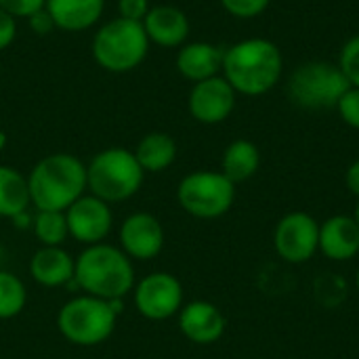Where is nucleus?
Masks as SVG:
<instances>
[{
    "label": "nucleus",
    "mask_w": 359,
    "mask_h": 359,
    "mask_svg": "<svg viewBox=\"0 0 359 359\" xmlns=\"http://www.w3.org/2000/svg\"><path fill=\"white\" fill-rule=\"evenodd\" d=\"M282 53L265 38H248L229 46L223 55L225 80L244 95H263L282 76Z\"/></svg>",
    "instance_id": "nucleus-1"
},
{
    "label": "nucleus",
    "mask_w": 359,
    "mask_h": 359,
    "mask_svg": "<svg viewBox=\"0 0 359 359\" xmlns=\"http://www.w3.org/2000/svg\"><path fill=\"white\" fill-rule=\"evenodd\" d=\"M74 282L90 297L122 301L135 286L133 261L120 248L103 242L86 246L76 259Z\"/></svg>",
    "instance_id": "nucleus-2"
},
{
    "label": "nucleus",
    "mask_w": 359,
    "mask_h": 359,
    "mask_svg": "<svg viewBox=\"0 0 359 359\" xmlns=\"http://www.w3.org/2000/svg\"><path fill=\"white\" fill-rule=\"evenodd\" d=\"M29 200L38 210L65 212L84 196L86 166L69 154H53L42 158L27 177Z\"/></svg>",
    "instance_id": "nucleus-3"
},
{
    "label": "nucleus",
    "mask_w": 359,
    "mask_h": 359,
    "mask_svg": "<svg viewBox=\"0 0 359 359\" xmlns=\"http://www.w3.org/2000/svg\"><path fill=\"white\" fill-rule=\"evenodd\" d=\"M120 311L122 301H105L90 294L76 297L61 307L57 328L72 345L95 347L114 334Z\"/></svg>",
    "instance_id": "nucleus-4"
},
{
    "label": "nucleus",
    "mask_w": 359,
    "mask_h": 359,
    "mask_svg": "<svg viewBox=\"0 0 359 359\" xmlns=\"http://www.w3.org/2000/svg\"><path fill=\"white\" fill-rule=\"evenodd\" d=\"M143 168L135 154L124 147H109L97 154L86 166V185L103 202H124L143 183Z\"/></svg>",
    "instance_id": "nucleus-5"
},
{
    "label": "nucleus",
    "mask_w": 359,
    "mask_h": 359,
    "mask_svg": "<svg viewBox=\"0 0 359 359\" xmlns=\"http://www.w3.org/2000/svg\"><path fill=\"white\" fill-rule=\"evenodd\" d=\"M149 38L145 34L143 21L114 19L105 23L95 40L93 55L97 63L107 72H128L135 69L147 55Z\"/></svg>",
    "instance_id": "nucleus-6"
},
{
    "label": "nucleus",
    "mask_w": 359,
    "mask_h": 359,
    "mask_svg": "<svg viewBox=\"0 0 359 359\" xmlns=\"http://www.w3.org/2000/svg\"><path fill=\"white\" fill-rule=\"evenodd\" d=\"M349 80L339 65L326 61H309L297 67L288 82L290 99L307 109L337 107L339 99L349 88Z\"/></svg>",
    "instance_id": "nucleus-7"
},
{
    "label": "nucleus",
    "mask_w": 359,
    "mask_h": 359,
    "mask_svg": "<svg viewBox=\"0 0 359 359\" xmlns=\"http://www.w3.org/2000/svg\"><path fill=\"white\" fill-rule=\"evenodd\" d=\"M177 200L191 217L217 219L231 208L236 200V183H231L223 172L198 170L179 183Z\"/></svg>",
    "instance_id": "nucleus-8"
},
{
    "label": "nucleus",
    "mask_w": 359,
    "mask_h": 359,
    "mask_svg": "<svg viewBox=\"0 0 359 359\" xmlns=\"http://www.w3.org/2000/svg\"><path fill=\"white\" fill-rule=\"evenodd\" d=\"M135 305L139 313L147 320H168L183 307V286L175 276L166 271H156L151 276H145L137 284Z\"/></svg>",
    "instance_id": "nucleus-9"
},
{
    "label": "nucleus",
    "mask_w": 359,
    "mask_h": 359,
    "mask_svg": "<svg viewBox=\"0 0 359 359\" xmlns=\"http://www.w3.org/2000/svg\"><path fill=\"white\" fill-rule=\"evenodd\" d=\"M273 246L284 261L305 263L320 248V223L307 212H290L278 223Z\"/></svg>",
    "instance_id": "nucleus-10"
},
{
    "label": "nucleus",
    "mask_w": 359,
    "mask_h": 359,
    "mask_svg": "<svg viewBox=\"0 0 359 359\" xmlns=\"http://www.w3.org/2000/svg\"><path fill=\"white\" fill-rule=\"evenodd\" d=\"M65 219H67L69 236L86 246L101 244L107 238L114 221L107 202L99 200L93 194L78 198L65 210Z\"/></svg>",
    "instance_id": "nucleus-11"
},
{
    "label": "nucleus",
    "mask_w": 359,
    "mask_h": 359,
    "mask_svg": "<svg viewBox=\"0 0 359 359\" xmlns=\"http://www.w3.org/2000/svg\"><path fill=\"white\" fill-rule=\"evenodd\" d=\"M236 105V90L233 86L219 76L208 80L196 82L189 95V111L198 122L204 124H219L229 118Z\"/></svg>",
    "instance_id": "nucleus-12"
},
{
    "label": "nucleus",
    "mask_w": 359,
    "mask_h": 359,
    "mask_svg": "<svg viewBox=\"0 0 359 359\" xmlns=\"http://www.w3.org/2000/svg\"><path fill=\"white\" fill-rule=\"evenodd\" d=\"M122 252L133 261H149L160 255L164 246V229L149 212L130 215L120 227Z\"/></svg>",
    "instance_id": "nucleus-13"
},
{
    "label": "nucleus",
    "mask_w": 359,
    "mask_h": 359,
    "mask_svg": "<svg viewBox=\"0 0 359 359\" xmlns=\"http://www.w3.org/2000/svg\"><path fill=\"white\" fill-rule=\"evenodd\" d=\"M179 328L196 345H212L225 332V318L221 309L208 301H194L181 307Z\"/></svg>",
    "instance_id": "nucleus-14"
},
{
    "label": "nucleus",
    "mask_w": 359,
    "mask_h": 359,
    "mask_svg": "<svg viewBox=\"0 0 359 359\" xmlns=\"http://www.w3.org/2000/svg\"><path fill=\"white\" fill-rule=\"evenodd\" d=\"M320 250L332 261H349L359 252V225L353 217H332L320 225Z\"/></svg>",
    "instance_id": "nucleus-15"
},
{
    "label": "nucleus",
    "mask_w": 359,
    "mask_h": 359,
    "mask_svg": "<svg viewBox=\"0 0 359 359\" xmlns=\"http://www.w3.org/2000/svg\"><path fill=\"white\" fill-rule=\"evenodd\" d=\"M76 261L61 246H42L29 261L32 278L46 288H57L74 280Z\"/></svg>",
    "instance_id": "nucleus-16"
},
{
    "label": "nucleus",
    "mask_w": 359,
    "mask_h": 359,
    "mask_svg": "<svg viewBox=\"0 0 359 359\" xmlns=\"http://www.w3.org/2000/svg\"><path fill=\"white\" fill-rule=\"evenodd\" d=\"M143 27L147 38L160 46H179L189 34V21L185 13L175 6H156L147 11Z\"/></svg>",
    "instance_id": "nucleus-17"
},
{
    "label": "nucleus",
    "mask_w": 359,
    "mask_h": 359,
    "mask_svg": "<svg viewBox=\"0 0 359 359\" xmlns=\"http://www.w3.org/2000/svg\"><path fill=\"white\" fill-rule=\"evenodd\" d=\"M53 23L65 32H80L97 23L103 13V0H46Z\"/></svg>",
    "instance_id": "nucleus-18"
},
{
    "label": "nucleus",
    "mask_w": 359,
    "mask_h": 359,
    "mask_svg": "<svg viewBox=\"0 0 359 359\" xmlns=\"http://www.w3.org/2000/svg\"><path fill=\"white\" fill-rule=\"evenodd\" d=\"M223 55L225 53L219 46H212L208 42H194L179 50L177 67L185 78L202 82L217 76V72L223 67Z\"/></svg>",
    "instance_id": "nucleus-19"
},
{
    "label": "nucleus",
    "mask_w": 359,
    "mask_h": 359,
    "mask_svg": "<svg viewBox=\"0 0 359 359\" xmlns=\"http://www.w3.org/2000/svg\"><path fill=\"white\" fill-rule=\"evenodd\" d=\"M27 179L11 166H0V217L17 219L29 206Z\"/></svg>",
    "instance_id": "nucleus-20"
},
{
    "label": "nucleus",
    "mask_w": 359,
    "mask_h": 359,
    "mask_svg": "<svg viewBox=\"0 0 359 359\" xmlns=\"http://www.w3.org/2000/svg\"><path fill=\"white\" fill-rule=\"evenodd\" d=\"M137 162L147 172H160L168 168L177 158V143L164 133H149L141 139L135 151Z\"/></svg>",
    "instance_id": "nucleus-21"
},
{
    "label": "nucleus",
    "mask_w": 359,
    "mask_h": 359,
    "mask_svg": "<svg viewBox=\"0 0 359 359\" xmlns=\"http://www.w3.org/2000/svg\"><path fill=\"white\" fill-rule=\"evenodd\" d=\"M261 164V154L257 149L255 143L250 141H233L225 154H223V175L231 181V183H242L248 181Z\"/></svg>",
    "instance_id": "nucleus-22"
},
{
    "label": "nucleus",
    "mask_w": 359,
    "mask_h": 359,
    "mask_svg": "<svg viewBox=\"0 0 359 359\" xmlns=\"http://www.w3.org/2000/svg\"><path fill=\"white\" fill-rule=\"evenodd\" d=\"M34 233L42 246H61L69 236L65 212L59 210H38L34 219Z\"/></svg>",
    "instance_id": "nucleus-23"
},
{
    "label": "nucleus",
    "mask_w": 359,
    "mask_h": 359,
    "mask_svg": "<svg viewBox=\"0 0 359 359\" xmlns=\"http://www.w3.org/2000/svg\"><path fill=\"white\" fill-rule=\"evenodd\" d=\"M25 301L27 292L23 282L8 271H0V320L19 316L25 307Z\"/></svg>",
    "instance_id": "nucleus-24"
},
{
    "label": "nucleus",
    "mask_w": 359,
    "mask_h": 359,
    "mask_svg": "<svg viewBox=\"0 0 359 359\" xmlns=\"http://www.w3.org/2000/svg\"><path fill=\"white\" fill-rule=\"evenodd\" d=\"M339 67L345 74V78L349 80V84L359 88V36L351 38L343 46L341 59H339Z\"/></svg>",
    "instance_id": "nucleus-25"
},
{
    "label": "nucleus",
    "mask_w": 359,
    "mask_h": 359,
    "mask_svg": "<svg viewBox=\"0 0 359 359\" xmlns=\"http://www.w3.org/2000/svg\"><path fill=\"white\" fill-rule=\"evenodd\" d=\"M337 109L341 114V118L353 126V128H359V88L358 86H349L345 90V95L339 99L337 103Z\"/></svg>",
    "instance_id": "nucleus-26"
},
{
    "label": "nucleus",
    "mask_w": 359,
    "mask_h": 359,
    "mask_svg": "<svg viewBox=\"0 0 359 359\" xmlns=\"http://www.w3.org/2000/svg\"><path fill=\"white\" fill-rule=\"evenodd\" d=\"M221 2L231 15L242 17V19H250V17L261 15L269 4V0H221Z\"/></svg>",
    "instance_id": "nucleus-27"
},
{
    "label": "nucleus",
    "mask_w": 359,
    "mask_h": 359,
    "mask_svg": "<svg viewBox=\"0 0 359 359\" xmlns=\"http://www.w3.org/2000/svg\"><path fill=\"white\" fill-rule=\"evenodd\" d=\"M44 6L46 0H0V8L6 11L11 17H32Z\"/></svg>",
    "instance_id": "nucleus-28"
},
{
    "label": "nucleus",
    "mask_w": 359,
    "mask_h": 359,
    "mask_svg": "<svg viewBox=\"0 0 359 359\" xmlns=\"http://www.w3.org/2000/svg\"><path fill=\"white\" fill-rule=\"evenodd\" d=\"M147 11H149L147 0H120V13H122V19L141 21V19H145Z\"/></svg>",
    "instance_id": "nucleus-29"
},
{
    "label": "nucleus",
    "mask_w": 359,
    "mask_h": 359,
    "mask_svg": "<svg viewBox=\"0 0 359 359\" xmlns=\"http://www.w3.org/2000/svg\"><path fill=\"white\" fill-rule=\"evenodd\" d=\"M15 40V17L0 8V50Z\"/></svg>",
    "instance_id": "nucleus-30"
},
{
    "label": "nucleus",
    "mask_w": 359,
    "mask_h": 359,
    "mask_svg": "<svg viewBox=\"0 0 359 359\" xmlns=\"http://www.w3.org/2000/svg\"><path fill=\"white\" fill-rule=\"evenodd\" d=\"M29 19V25H32V29L34 32H38V34H46V32H50V27L55 25L53 23V19H50V15H48V11H38V13H34L32 17H27Z\"/></svg>",
    "instance_id": "nucleus-31"
},
{
    "label": "nucleus",
    "mask_w": 359,
    "mask_h": 359,
    "mask_svg": "<svg viewBox=\"0 0 359 359\" xmlns=\"http://www.w3.org/2000/svg\"><path fill=\"white\" fill-rule=\"evenodd\" d=\"M345 181H347L349 191L359 198V160H355V162L349 166V170H347V175H345Z\"/></svg>",
    "instance_id": "nucleus-32"
},
{
    "label": "nucleus",
    "mask_w": 359,
    "mask_h": 359,
    "mask_svg": "<svg viewBox=\"0 0 359 359\" xmlns=\"http://www.w3.org/2000/svg\"><path fill=\"white\" fill-rule=\"evenodd\" d=\"M353 219H355V223H358V225H359V204H358V206H355V217H353Z\"/></svg>",
    "instance_id": "nucleus-33"
},
{
    "label": "nucleus",
    "mask_w": 359,
    "mask_h": 359,
    "mask_svg": "<svg viewBox=\"0 0 359 359\" xmlns=\"http://www.w3.org/2000/svg\"><path fill=\"white\" fill-rule=\"evenodd\" d=\"M2 145H4V135L0 133V147H2Z\"/></svg>",
    "instance_id": "nucleus-34"
},
{
    "label": "nucleus",
    "mask_w": 359,
    "mask_h": 359,
    "mask_svg": "<svg viewBox=\"0 0 359 359\" xmlns=\"http://www.w3.org/2000/svg\"><path fill=\"white\" fill-rule=\"evenodd\" d=\"M355 286H358V290H359V269H358V276H355Z\"/></svg>",
    "instance_id": "nucleus-35"
},
{
    "label": "nucleus",
    "mask_w": 359,
    "mask_h": 359,
    "mask_svg": "<svg viewBox=\"0 0 359 359\" xmlns=\"http://www.w3.org/2000/svg\"><path fill=\"white\" fill-rule=\"evenodd\" d=\"M2 255H4V250H2V244H0V261H2Z\"/></svg>",
    "instance_id": "nucleus-36"
}]
</instances>
